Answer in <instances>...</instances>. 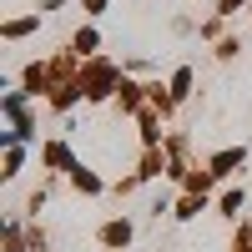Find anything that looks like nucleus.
I'll list each match as a JSON object with an SVG mask.
<instances>
[{
  "label": "nucleus",
  "mask_w": 252,
  "mask_h": 252,
  "mask_svg": "<svg viewBox=\"0 0 252 252\" xmlns=\"http://www.w3.org/2000/svg\"><path fill=\"white\" fill-rule=\"evenodd\" d=\"M237 161H242V152H222V157H212V172H217V177H227Z\"/></svg>",
  "instance_id": "1"
},
{
  "label": "nucleus",
  "mask_w": 252,
  "mask_h": 252,
  "mask_svg": "<svg viewBox=\"0 0 252 252\" xmlns=\"http://www.w3.org/2000/svg\"><path fill=\"white\" fill-rule=\"evenodd\" d=\"M237 5H242V0H222V10H227V15H232V10H237Z\"/></svg>",
  "instance_id": "3"
},
{
  "label": "nucleus",
  "mask_w": 252,
  "mask_h": 252,
  "mask_svg": "<svg viewBox=\"0 0 252 252\" xmlns=\"http://www.w3.org/2000/svg\"><path fill=\"white\" fill-rule=\"evenodd\" d=\"M101 237H106L111 247H121L126 237H131V227H126V222H111V227H106V232H101Z\"/></svg>",
  "instance_id": "2"
}]
</instances>
